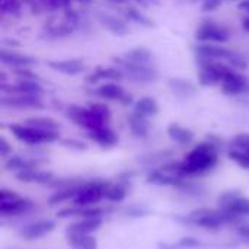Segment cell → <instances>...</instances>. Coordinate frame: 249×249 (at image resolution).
<instances>
[{
    "mask_svg": "<svg viewBox=\"0 0 249 249\" xmlns=\"http://www.w3.org/2000/svg\"><path fill=\"white\" fill-rule=\"evenodd\" d=\"M109 182L105 181H90L85 182L80 193L73 200V204L76 206H95L102 198H105V193Z\"/></svg>",
    "mask_w": 249,
    "mask_h": 249,
    "instance_id": "11",
    "label": "cell"
},
{
    "mask_svg": "<svg viewBox=\"0 0 249 249\" xmlns=\"http://www.w3.org/2000/svg\"><path fill=\"white\" fill-rule=\"evenodd\" d=\"M0 10L3 15L19 16L22 10V0H0Z\"/></svg>",
    "mask_w": 249,
    "mask_h": 249,
    "instance_id": "36",
    "label": "cell"
},
{
    "mask_svg": "<svg viewBox=\"0 0 249 249\" xmlns=\"http://www.w3.org/2000/svg\"><path fill=\"white\" fill-rule=\"evenodd\" d=\"M64 114L70 121H73L76 125L85 128L86 131L98 130L101 127L108 125V123H109L107 118L99 115L90 107H80V105H76V104L67 105L66 109H64Z\"/></svg>",
    "mask_w": 249,
    "mask_h": 249,
    "instance_id": "4",
    "label": "cell"
},
{
    "mask_svg": "<svg viewBox=\"0 0 249 249\" xmlns=\"http://www.w3.org/2000/svg\"><path fill=\"white\" fill-rule=\"evenodd\" d=\"M171 158H172L171 152H155V153H149L146 156H142L140 160L144 163H155V162H165Z\"/></svg>",
    "mask_w": 249,
    "mask_h": 249,
    "instance_id": "39",
    "label": "cell"
},
{
    "mask_svg": "<svg viewBox=\"0 0 249 249\" xmlns=\"http://www.w3.org/2000/svg\"><path fill=\"white\" fill-rule=\"evenodd\" d=\"M10 133L16 140L25 143L28 146H39V144H50L60 140V131H50L36 128L28 124H10Z\"/></svg>",
    "mask_w": 249,
    "mask_h": 249,
    "instance_id": "3",
    "label": "cell"
},
{
    "mask_svg": "<svg viewBox=\"0 0 249 249\" xmlns=\"http://www.w3.org/2000/svg\"><path fill=\"white\" fill-rule=\"evenodd\" d=\"M127 123H128V127H130V131L133 136L139 137V139H144L149 136L150 130H152V125H150V121L149 118L143 117V115H139V114H134L131 112L127 118Z\"/></svg>",
    "mask_w": 249,
    "mask_h": 249,
    "instance_id": "28",
    "label": "cell"
},
{
    "mask_svg": "<svg viewBox=\"0 0 249 249\" xmlns=\"http://www.w3.org/2000/svg\"><path fill=\"white\" fill-rule=\"evenodd\" d=\"M231 146L235 150L249 152V133H239L231 140Z\"/></svg>",
    "mask_w": 249,
    "mask_h": 249,
    "instance_id": "38",
    "label": "cell"
},
{
    "mask_svg": "<svg viewBox=\"0 0 249 249\" xmlns=\"http://www.w3.org/2000/svg\"><path fill=\"white\" fill-rule=\"evenodd\" d=\"M242 28H244V29H245V31L249 34V16L248 18H244V19H242Z\"/></svg>",
    "mask_w": 249,
    "mask_h": 249,
    "instance_id": "47",
    "label": "cell"
},
{
    "mask_svg": "<svg viewBox=\"0 0 249 249\" xmlns=\"http://www.w3.org/2000/svg\"><path fill=\"white\" fill-rule=\"evenodd\" d=\"M238 233H239L241 238L249 239V225H242V226L238 229Z\"/></svg>",
    "mask_w": 249,
    "mask_h": 249,
    "instance_id": "44",
    "label": "cell"
},
{
    "mask_svg": "<svg viewBox=\"0 0 249 249\" xmlns=\"http://www.w3.org/2000/svg\"><path fill=\"white\" fill-rule=\"evenodd\" d=\"M194 36L198 42H210V44H223L229 41L231 32L229 29L214 20H204L198 25L194 32Z\"/></svg>",
    "mask_w": 249,
    "mask_h": 249,
    "instance_id": "8",
    "label": "cell"
},
{
    "mask_svg": "<svg viewBox=\"0 0 249 249\" xmlns=\"http://www.w3.org/2000/svg\"><path fill=\"white\" fill-rule=\"evenodd\" d=\"M159 111H160V107H159L158 101L152 96H143L139 101H136L133 105V112L143 115L146 118L156 117L159 114Z\"/></svg>",
    "mask_w": 249,
    "mask_h": 249,
    "instance_id": "30",
    "label": "cell"
},
{
    "mask_svg": "<svg viewBox=\"0 0 249 249\" xmlns=\"http://www.w3.org/2000/svg\"><path fill=\"white\" fill-rule=\"evenodd\" d=\"M96 19L112 35L124 36V35H127L130 32V28H128L127 22L124 19L115 16V15H111V13H107V12H98Z\"/></svg>",
    "mask_w": 249,
    "mask_h": 249,
    "instance_id": "18",
    "label": "cell"
},
{
    "mask_svg": "<svg viewBox=\"0 0 249 249\" xmlns=\"http://www.w3.org/2000/svg\"><path fill=\"white\" fill-rule=\"evenodd\" d=\"M25 124L36 127V128H42V130H50V131H60V124L57 121H54L53 118L48 117H34V118H28L25 121Z\"/></svg>",
    "mask_w": 249,
    "mask_h": 249,
    "instance_id": "35",
    "label": "cell"
},
{
    "mask_svg": "<svg viewBox=\"0 0 249 249\" xmlns=\"http://www.w3.org/2000/svg\"><path fill=\"white\" fill-rule=\"evenodd\" d=\"M112 61L115 63V66H118L123 70L124 77L134 83H155L160 77V73L155 66L134 64L124 60L123 57H114Z\"/></svg>",
    "mask_w": 249,
    "mask_h": 249,
    "instance_id": "5",
    "label": "cell"
},
{
    "mask_svg": "<svg viewBox=\"0 0 249 249\" xmlns=\"http://www.w3.org/2000/svg\"><path fill=\"white\" fill-rule=\"evenodd\" d=\"M88 137L93 142V143H96L98 146H101V147H104V149H109V147H114V146H117L118 144V134L112 130V128H109L108 125H105V127H101V128H98V130H92V131H88Z\"/></svg>",
    "mask_w": 249,
    "mask_h": 249,
    "instance_id": "22",
    "label": "cell"
},
{
    "mask_svg": "<svg viewBox=\"0 0 249 249\" xmlns=\"http://www.w3.org/2000/svg\"><path fill=\"white\" fill-rule=\"evenodd\" d=\"M73 1H77V3H82V4H90L92 0H73Z\"/></svg>",
    "mask_w": 249,
    "mask_h": 249,
    "instance_id": "48",
    "label": "cell"
},
{
    "mask_svg": "<svg viewBox=\"0 0 249 249\" xmlns=\"http://www.w3.org/2000/svg\"><path fill=\"white\" fill-rule=\"evenodd\" d=\"M220 89L226 96L249 98V77L236 69H231L220 83Z\"/></svg>",
    "mask_w": 249,
    "mask_h": 249,
    "instance_id": "10",
    "label": "cell"
},
{
    "mask_svg": "<svg viewBox=\"0 0 249 249\" xmlns=\"http://www.w3.org/2000/svg\"><path fill=\"white\" fill-rule=\"evenodd\" d=\"M66 239L73 249H98V242L92 235L66 233Z\"/></svg>",
    "mask_w": 249,
    "mask_h": 249,
    "instance_id": "32",
    "label": "cell"
},
{
    "mask_svg": "<svg viewBox=\"0 0 249 249\" xmlns=\"http://www.w3.org/2000/svg\"><path fill=\"white\" fill-rule=\"evenodd\" d=\"M198 64V85L204 88L212 86H220L223 77L228 74V71L232 69L231 64H226L225 61H203L197 60Z\"/></svg>",
    "mask_w": 249,
    "mask_h": 249,
    "instance_id": "7",
    "label": "cell"
},
{
    "mask_svg": "<svg viewBox=\"0 0 249 249\" xmlns=\"http://www.w3.org/2000/svg\"><path fill=\"white\" fill-rule=\"evenodd\" d=\"M229 159L233 160L236 165H239L244 169H249V152H242V150H235L232 149L228 153Z\"/></svg>",
    "mask_w": 249,
    "mask_h": 249,
    "instance_id": "37",
    "label": "cell"
},
{
    "mask_svg": "<svg viewBox=\"0 0 249 249\" xmlns=\"http://www.w3.org/2000/svg\"><path fill=\"white\" fill-rule=\"evenodd\" d=\"M238 9L244 13H248L249 15V0H241L238 3Z\"/></svg>",
    "mask_w": 249,
    "mask_h": 249,
    "instance_id": "45",
    "label": "cell"
},
{
    "mask_svg": "<svg viewBox=\"0 0 249 249\" xmlns=\"http://www.w3.org/2000/svg\"><path fill=\"white\" fill-rule=\"evenodd\" d=\"M102 226V217H86L69 225L66 233L74 235H92Z\"/></svg>",
    "mask_w": 249,
    "mask_h": 249,
    "instance_id": "26",
    "label": "cell"
},
{
    "mask_svg": "<svg viewBox=\"0 0 249 249\" xmlns=\"http://www.w3.org/2000/svg\"><path fill=\"white\" fill-rule=\"evenodd\" d=\"M1 107L9 108V109H19V111H36V109H44L45 104L39 96H31V95H22V93H15V95H4L1 96Z\"/></svg>",
    "mask_w": 249,
    "mask_h": 249,
    "instance_id": "12",
    "label": "cell"
},
{
    "mask_svg": "<svg viewBox=\"0 0 249 249\" xmlns=\"http://www.w3.org/2000/svg\"><path fill=\"white\" fill-rule=\"evenodd\" d=\"M61 144L67 149H74V150H86L88 146L86 143L80 142V140H76V139H66L61 142Z\"/></svg>",
    "mask_w": 249,
    "mask_h": 249,
    "instance_id": "42",
    "label": "cell"
},
{
    "mask_svg": "<svg viewBox=\"0 0 249 249\" xmlns=\"http://www.w3.org/2000/svg\"><path fill=\"white\" fill-rule=\"evenodd\" d=\"M10 153H12V146L7 143V140L4 137H1L0 139V156L3 159H7L10 156Z\"/></svg>",
    "mask_w": 249,
    "mask_h": 249,
    "instance_id": "43",
    "label": "cell"
},
{
    "mask_svg": "<svg viewBox=\"0 0 249 249\" xmlns=\"http://www.w3.org/2000/svg\"><path fill=\"white\" fill-rule=\"evenodd\" d=\"M54 229H55V222L54 220L42 219V220H36V222H32V223L26 225L20 231V236L25 241H36V239H41V238L50 235Z\"/></svg>",
    "mask_w": 249,
    "mask_h": 249,
    "instance_id": "16",
    "label": "cell"
},
{
    "mask_svg": "<svg viewBox=\"0 0 249 249\" xmlns=\"http://www.w3.org/2000/svg\"><path fill=\"white\" fill-rule=\"evenodd\" d=\"M225 1H233V0H201V10L206 13L217 10Z\"/></svg>",
    "mask_w": 249,
    "mask_h": 249,
    "instance_id": "41",
    "label": "cell"
},
{
    "mask_svg": "<svg viewBox=\"0 0 249 249\" xmlns=\"http://www.w3.org/2000/svg\"><path fill=\"white\" fill-rule=\"evenodd\" d=\"M35 204L28 200L20 197L12 190L1 188L0 190V216L1 217H19L26 213H29Z\"/></svg>",
    "mask_w": 249,
    "mask_h": 249,
    "instance_id": "6",
    "label": "cell"
},
{
    "mask_svg": "<svg viewBox=\"0 0 249 249\" xmlns=\"http://www.w3.org/2000/svg\"><path fill=\"white\" fill-rule=\"evenodd\" d=\"M220 209L238 216V217H248L249 216V198L239 196L236 191H226L219 197Z\"/></svg>",
    "mask_w": 249,
    "mask_h": 249,
    "instance_id": "13",
    "label": "cell"
},
{
    "mask_svg": "<svg viewBox=\"0 0 249 249\" xmlns=\"http://www.w3.org/2000/svg\"><path fill=\"white\" fill-rule=\"evenodd\" d=\"M124 15L128 20H131V22H134L143 28H153L155 26L153 20L147 15H144L140 9H137L134 6H127L124 9Z\"/></svg>",
    "mask_w": 249,
    "mask_h": 249,
    "instance_id": "34",
    "label": "cell"
},
{
    "mask_svg": "<svg viewBox=\"0 0 249 249\" xmlns=\"http://www.w3.org/2000/svg\"><path fill=\"white\" fill-rule=\"evenodd\" d=\"M74 29L76 26L64 18V20L60 23H48L42 31V36L45 39H60V38L71 35Z\"/></svg>",
    "mask_w": 249,
    "mask_h": 249,
    "instance_id": "27",
    "label": "cell"
},
{
    "mask_svg": "<svg viewBox=\"0 0 249 249\" xmlns=\"http://www.w3.org/2000/svg\"><path fill=\"white\" fill-rule=\"evenodd\" d=\"M88 107H90L93 111H96L99 115H102V117L107 118L108 121L111 120V109H109L108 105H105V104H102V102H89Z\"/></svg>",
    "mask_w": 249,
    "mask_h": 249,
    "instance_id": "40",
    "label": "cell"
},
{
    "mask_svg": "<svg viewBox=\"0 0 249 249\" xmlns=\"http://www.w3.org/2000/svg\"><path fill=\"white\" fill-rule=\"evenodd\" d=\"M93 95L104 99V101H117V102L121 104L123 99L125 98L127 92L117 82H109V83H104V85L98 86L93 90Z\"/></svg>",
    "mask_w": 249,
    "mask_h": 249,
    "instance_id": "23",
    "label": "cell"
},
{
    "mask_svg": "<svg viewBox=\"0 0 249 249\" xmlns=\"http://www.w3.org/2000/svg\"><path fill=\"white\" fill-rule=\"evenodd\" d=\"M123 58L127 60V61H130V63L142 64V66H153V61H155L153 53L149 48H146V47L131 48L127 53H124Z\"/></svg>",
    "mask_w": 249,
    "mask_h": 249,
    "instance_id": "29",
    "label": "cell"
},
{
    "mask_svg": "<svg viewBox=\"0 0 249 249\" xmlns=\"http://www.w3.org/2000/svg\"><path fill=\"white\" fill-rule=\"evenodd\" d=\"M168 88L179 99H188V98H193L197 93V85L194 82H191L188 79H182V77L169 79L168 80Z\"/></svg>",
    "mask_w": 249,
    "mask_h": 249,
    "instance_id": "21",
    "label": "cell"
},
{
    "mask_svg": "<svg viewBox=\"0 0 249 249\" xmlns=\"http://www.w3.org/2000/svg\"><path fill=\"white\" fill-rule=\"evenodd\" d=\"M147 182L153 184V185H159V187H174V188H184L187 187L190 182L174 172H169L166 169H155L147 175Z\"/></svg>",
    "mask_w": 249,
    "mask_h": 249,
    "instance_id": "14",
    "label": "cell"
},
{
    "mask_svg": "<svg viewBox=\"0 0 249 249\" xmlns=\"http://www.w3.org/2000/svg\"><path fill=\"white\" fill-rule=\"evenodd\" d=\"M96 79L101 80H107V82H120L121 79H124V73L118 66L114 67H105V66H96L95 70L92 71Z\"/></svg>",
    "mask_w": 249,
    "mask_h": 249,
    "instance_id": "33",
    "label": "cell"
},
{
    "mask_svg": "<svg viewBox=\"0 0 249 249\" xmlns=\"http://www.w3.org/2000/svg\"><path fill=\"white\" fill-rule=\"evenodd\" d=\"M130 191V184L128 181L123 179V181H117L115 184H108L107 193H105V198L112 201V203H121Z\"/></svg>",
    "mask_w": 249,
    "mask_h": 249,
    "instance_id": "31",
    "label": "cell"
},
{
    "mask_svg": "<svg viewBox=\"0 0 249 249\" xmlns=\"http://www.w3.org/2000/svg\"><path fill=\"white\" fill-rule=\"evenodd\" d=\"M105 1H107V3H111V4H117V6L128 3V0H105Z\"/></svg>",
    "mask_w": 249,
    "mask_h": 249,
    "instance_id": "46",
    "label": "cell"
},
{
    "mask_svg": "<svg viewBox=\"0 0 249 249\" xmlns=\"http://www.w3.org/2000/svg\"><path fill=\"white\" fill-rule=\"evenodd\" d=\"M16 179L25 184H41V185H50L54 181V174L50 171H41L39 168L26 169L15 174Z\"/></svg>",
    "mask_w": 249,
    "mask_h": 249,
    "instance_id": "19",
    "label": "cell"
},
{
    "mask_svg": "<svg viewBox=\"0 0 249 249\" xmlns=\"http://www.w3.org/2000/svg\"><path fill=\"white\" fill-rule=\"evenodd\" d=\"M220 142L210 136L206 142L197 144L181 162H169L162 169L178 174L184 178L197 177L210 172L219 162Z\"/></svg>",
    "mask_w": 249,
    "mask_h": 249,
    "instance_id": "1",
    "label": "cell"
},
{
    "mask_svg": "<svg viewBox=\"0 0 249 249\" xmlns=\"http://www.w3.org/2000/svg\"><path fill=\"white\" fill-rule=\"evenodd\" d=\"M104 216V210L101 207L96 206H76L73 204L71 207H66L61 209L60 212H57V217L63 219V217H80V219H86V217H102Z\"/></svg>",
    "mask_w": 249,
    "mask_h": 249,
    "instance_id": "20",
    "label": "cell"
},
{
    "mask_svg": "<svg viewBox=\"0 0 249 249\" xmlns=\"http://www.w3.org/2000/svg\"><path fill=\"white\" fill-rule=\"evenodd\" d=\"M0 61L3 66H9L12 69H31L32 66L36 64V58L26 55V54L16 53V51H10L6 47L1 48Z\"/></svg>",
    "mask_w": 249,
    "mask_h": 249,
    "instance_id": "17",
    "label": "cell"
},
{
    "mask_svg": "<svg viewBox=\"0 0 249 249\" xmlns=\"http://www.w3.org/2000/svg\"><path fill=\"white\" fill-rule=\"evenodd\" d=\"M149 1H153V3H158V0H149ZM184 1H190V3H196L198 0H184Z\"/></svg>",
    "mask_w": 249,
    "mask_h": 249,
    "instance_id": "49",
    "label": "cell"
},
{
    "mask_svg": "<svg viewBox=\"0 0 249 249\" xmlns=\"http://www.w3.org/2000/svg\"><path fill=\"white\" fill-rule=\"evenodd\" d=\"M47 66L61 74L66 76H77L86 71L88 64L82 58H67V60H51L47 61Z\"/></svg>",
    "mask_w": 249,
    "mask_h": 249,
    "instance_id": "15",
    "label": "cell"
},
{
    "mask_svg": "<svg viewBox=\"0 0 249 249\" xmlns=\"http://www.w3.org/2000/svg\"><path fill=\"white\" fill-rule=\"evenodd\" d=\"M193 51L196 54L197 60L203 61H226L231 64L238 53L228 50L226 47L217 45V44H210V42H198L193 47Z\"/></svg>",
    "mask_w": 249,
    "mask_h": 249,
    "instance_id": "9",
    "label": "cell"
},
{
    "mask_svg": "<svg viewBox=\"0 0 249 249\" xmlns=\"http://www.w3.org/2000/svg\"><path fill=\"white\" fill-rule=\"evenodd\" d=\"M166 133H168V137L179 146L191 144L194 142V137H196L190 128L181 125L179 123H171L166 128Z\"/></svg>",
    "mask_w": 249,
    "mask_h": 249,
    "instance_id": "25",
    "label": "cell"
},
{
    "mask_svg": "<svg viewBox=\"0 0 249 249\" xmlns=\"http://www.w3.org/2000/svg\"><path fill=\"white\" fill-rule=\"evenodd\" d=\"M44 160H41L39 158H26V156H9L4 162V168L7 171H12L15 174L20 172V171H26V169H34V168H39L42 165Z\"/></svg>",
    "mask_w": 249,
    "mask_h": 249,
    "instance_id": "24",
    "label": "cell"
},
{
    "mask_svg": "<svg viewBox=\"0 0 249 249\" xmlns=\"http://www.w3.org/2000/svg\"><path fill=\"white\" fill-rule=\"evenodd\" d=\"M241 217L226 212L225 209H198L184 217V222L209 231H217L226 225L238 223Z\"/></svg>",
    "mask_w": 249,
    "mask_h": 249,
    "instance_id": "2",
    "label": "cell"
}]
</instances>
